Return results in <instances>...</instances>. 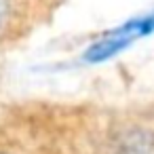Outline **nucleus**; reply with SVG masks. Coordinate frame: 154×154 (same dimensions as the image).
Instances as JSON below:
<instances>
[{
    "instance_id": "obj_2",
    "label": "nucleus",
    "mask_w": 154,
    "mask_h": 154,
    "mask_svg": "<svg viewBox=\"0 0 154 154\" xmlns=\"http://www.w3.org/2000/svg\"><path fill=\"white\" fill-rule=\"evenodd\" d=\"M9 11H11L9 0H0V28L7 23V19H9Z\"/></svg>"
},
{
    "instance_id": "obj_1",
    "label": "nucleus",
    "mask_w": 154,
    "mask_h": 154,
    "mask_svg": "<svg viewBox=\"0 0 154 154\" xmlns=\"http://www.w3.org/2000/svg\"><path fill=\"white\" fill-rule=\"evenodd\" d=\"M152 34H154V11L127 19L118 28L106 32L82 53V59L87 63H103V61L116 57L118 53L127 51L133 42H137L146 36H152Z\"/></svg>"
}]
</instances>
